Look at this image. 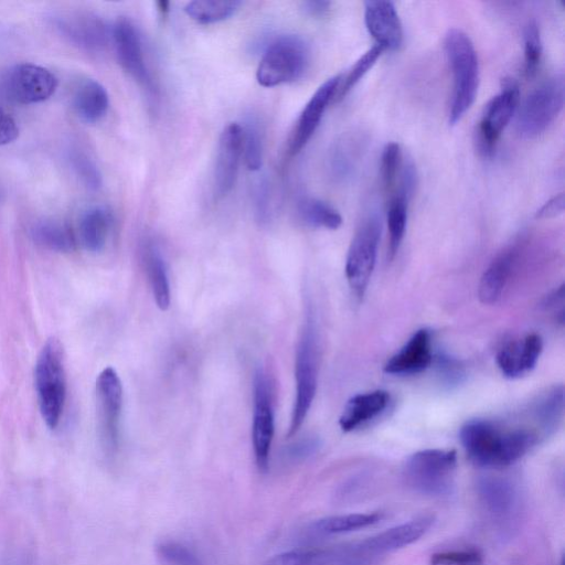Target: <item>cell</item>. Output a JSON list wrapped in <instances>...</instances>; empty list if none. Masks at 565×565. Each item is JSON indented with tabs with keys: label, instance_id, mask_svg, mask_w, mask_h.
Masks as SVG:
<instances>
[{
	"label": "cell",
	"instance_id": "cell-1",
	"mask_svg": "<svg viewBox=\"0 0 565 565\" xmlns=\"http://www.w3.org/2000/svg\"><path fill=\"white\" fill-rule=\"evenodd\" d=\"M461 443L466 454L477 466L501 468L515 464L541 439L532 428L505 426L488 420H472L463 425Z\"/></svg>",
	"mask_w": 565,
	"mask_h": 565
},
{
	"label": "cell",
	"instance_id": "cell-2",
	"mask_svg": "<svg viewBox=\"0 0 565 565\" xmlns=\"http://www.w3.org/2000/svg\"><path fill=\"white\" fill-rule=\"evenodd\" d=\"M35 386L41 417L50 430H56L67 400V372L65 351L55 337L47 340L37 358Z\"/></svg>",
	"mask_w": 565,
	"mask_h": 565
},
{
	"label": "cell",
	"instance_id": "cell-3",
	"mask_svg": "<svg viewBox=\"0 0 565 565\" xmlns=\"http://www.w3.org/2000/svg\"><path fill=\"white\" fill-rule=\"evenodd\" d=\"M444 48L453 73L450 123L461 121L475 102L479 85V62L473 41L463 30L453 28L445 36Z\"/></svg>",
	"mask_w": 565,
	"mask_h": 565
},
{
	"label": "cell",
	"instance_id": "cell-4",
	"mask_svg": "<svg viewBox=\"0 0 565 565\" xmlns=\"http://www.w3.org/2000/svg\"><path fill=\"white\" fill-rule=\"evenodd\" d=\"M319 339L316 322L311 308H308L295 356L296 396L290 431L287 436L296 435L302 428L316 397L319 377Z\"/></svg>",
	"mask_w": 565,
	"mask_h": 565
},
{
	"label": "cell",
	"instance_id": "cell-5",
	"mask_svg": "<svg viewBox=\"0 0 565 565\" xmlns=\"http://www.w3.org/2000/svg\"><path fill=\"white\" fill-rule=\"evenodd\" d=\"M309 65V48L297 36H281L266 47L257 70L263 88H275L304 76Z\"/></svg>",
	"mask_w": 565,
	"mask_h": 565
},
{
	"label": "cell",
	"instance_id": "cell-6",
	"mask_svg": "<svg viewBox=\"0 0 565 565\" xmlns=\"http://www.w3.org/2000/svg\"><path fill=\"white\" fill-rule=\"evenodd\" d=\"M457 454L449 450H424L408 458L404 477L408 485L422 495L443 497L454 488Z\"/></svg>",
	"mask_w": 565,
	"mask_h": 565
},
{
	"label": "cell",
	"instance_id": "cell-7",
	"mask_svg": "<svg viewBox=\"0 0 565 565\" xmlns=\"http://www.w3.org/2000/svg\"><path fill=\"white\" fill-rule=\"evenodd\" d=\"M564 100L565 83L562 74L541 83L518 106V133L525 137H536L545 132L563 110Z\"/></svg>",
	"mask_w": 565,
	"mask_h": 565
},
{
	"label": "cell",
	"instance_id": "cell-8",
	"mask_svg": "<svg viewBox=\"0 0 565 565\" xmlns=\"http://www.w3.org/2000/svg\"><path fill=\"white\" fill-rule=\"evenodd\" d=\"M381 222L377 216H369L362 221L351 241L346 260V279L351 293L361 301L364 298L375 270Z\"/></svg>",
	"mask_w": 565,
	"mask_h": 565
},
{
	"label": "cell",
	"instance_id": "cell-9",
	"mask_svg": "<svg viewBox=\"0 0 565 565\" xmlns=\"http://www.w3.org/2000/svg\"><path fill=\"white\" fill-rule=\"evenodd\" d=\"M99 433L104 450L114 455L119 450L123 386L119 373L112 367L101 371L95 385Z\"/></svg>",
	"mask_w": 565,
	"mask_h": 565
},
{
	"label": "cell",
	"instance_id": "cell-10",
	"mask_svg": "<svg viewBox=\"0 0 565 565\" xmlns=\"http://www.w3.org/2000/svg\"><path fill=\"white\" fill-rule=\"evenodd\" d=\"M520 91L518 83L511 78L503 81V88L486 105L476 131V146L484 157L493 156L501 133L513 119L518 109Z\"/></svg>",
	"mask_w": 565,
	"mask_h": 565
},
{
	"label": "cell",
	"instance_id": "cell-11",
	"mask_svg": "<svg viewBox=\"0 0 565 565\" xmlns=\"http://www.w3.org/2000/svg\"><path fill=\"white\" fill-rule=\"evenodd\" d=\"M252 442L255 463L261 473L269 471L275 433L273 394L268 375L259 369L254 376Z\"/></svg>",
	"mask_w": 565,
	"mask_h": 565
},
{
	"label": "cell",
	"instance_id": "cell-12",
	"mask_svg": "<svg viewBox=\"0 0 565 565\" xmlns=\"http://www.w3.org/2000/svg\"><path fill=\"white\" fill-rule=\"evenodd\" d=\"M3 88L8 99L24 105L45 102L55 94L58 79L50 70L21 63L10 69L3 81Z\"/></svg>",
	"mask_w": 565,
	"mask_h": 565
},
{
	"label": "cell",
	"instance_id": "cell-13",
	"mask_svg": "<svg viewBox=\"0 0 565 565\" xmlns=\"http://www.w3.org/2000/svg\"><path fill=\"white\" fill-rule=\"evenodd\" d=\"M51 21L63 38L84 51L101 52L112 37L104 20L92 13L71 10L53 15Z\"/></svg>",
	"mask_w": 565,
	"mask_h": 565
},
{
	"label": "cell",
	"instance_id": "cell-14",
	"mask_svg": "<svg viewBox=\"0 0 565 565\" xmlns=\"http://www.w3.org/2000/svg\"><path fill=\"white\" fill-rule=\"evenodd\" d=\"M112 38L117 59L124 71L145 90L153 92L154 81L147 67L142 38L132 21L126 18L117 20Z\"/></svg>",
	"mask_w": 565,
	"mask_h": 565
},
{
	"label": "cell",
	"instance_id": "cell-15",
	"mask_svg": "<svg viewBox=\"0 0 565 565\" xmlns=\"http://www.w3.org/2000/svg\"><path fill=\"white\" fill-rule=\"evenodd\" d=\"M375 560L353 543L343 547L286 551L276 554L263 565H372Z\"/></svg>",
	"mask_w": 565,
	"mask_h": 565
},
{
	"label": "cell",
	"instance_id": "cell-16",
	"mask_svg": "<svg viewBox=\"0 0 565 565\" xmlns=\"http://www.w3.org/2000/svg\"><path fill=\"white\" fill-rule=\"evenodd\" d=\"M343 74L328 79L313 94L302 111L291 136L289 153L296 156L303 151L321 124L328 105L335 100L339 83Z\"/></svg>",
	"mask_w": 565,
	"mask_h": 565
},
{
	"label": "cell",
	"instance_id": "cell-17",
	"mask_svg": "<svg viewBox=\"0 0 565 565\" xmlns=\"http://www.w3.org/2000/svg\"><path fill=\"white\" fill-rule=\"evenodd\" d=\"M243 157V131L238 123L225 127L220 135L215 168V195L227 197L237 183Z\"/></svg>",
	"mask_w": 565,
	"mask_h": 565
},
{
	"label": "cell",
	"instance_id": "cell-18",
	"mask_svg": "<svg viewBox=\"0 0 565 565\" xmlns=\"http://www.w3.org/2000/svg\"><path fill=\"white\" fill-rule=\"evenodd\" d=\"M542 351L543 340L538 334L510 339L497 351V366L506 378L518 379L536 368Z\"/></svg>",
	"mask_w": 565,
	"mask_h": 565
},
{
	"label": "cell",
	"instance_id": "cell-19",
	"mask_svg": "<svg viewBox=\"0 0 565 565\" xmlns=\"http://www.w3.org/2000/svg\"><path fill=\"white\" fill-rule=\"evenodd\" d=\"M365 23L377 45L390 50L400 48L403 26L398 10L388 0H369L365 3Z\"/></svg>",
	"mask_w": 565,
	"mask_h": 565
},
{
	"label": "cell",
	"instance_id": "cell-20",
	"mask_svg": "<svg viewBox=\"0 0 565 565\" xmlns=\"http://www.w3.org/2000/svg\"><path fill=\"white\" fill-rule=\"evenodd\" d=\"M433 522L434 518L431 516L405 522V524L390 528L377 536L357 542V546L370 557L377 558L382 554L397 551L417 542L429 531Z\"/></svg>",
	"mask_w": 565,
	"mask_h": 565
},
{
	"label": "cell",
	"instance_id": "cell-21",
	"mask_svg": "<svg viewBox=\"0 0 565 565\" xmlns=\"http://www.w3.org/2000/svg\"><path fill=\"white\" fill-rule=\"evenodd\" d=\"M433 362L432 334L429 329H420L396 355L388 360L386 373L392 376L417 375L428 369Z\"/></svg>",
	"mask_w": 565,
	"mask_h": 565
},
{
	"label": "cell",
	"instance_id": "cell-22",
	"mask_svg": "<svg viewBox=\"0 0 565 565\" xmlns=\"http://www.w3.org/2000/svg\"><path fill=\"white\" fill-rule=\"evenodd\" d=\"M390 403L387 391L377 390L357 394L351 398L339 419L340 429L345 433L356 431L386 411Z\"/></svg>",
	"mask_w": 565,
	"mask_h": 565
},
{
	"label": "cell",
	"instance_id": "cell-23",
	"mask_svg": "<svg viewBox=\"0 0 565 565\" xmlns=\"http://www.w3.org/2000/svg\"><path fill=\"white\" fill-rule=\"evenodd\" d=\"M519 257L517 247L499 253L484 272L478 287L479 300L485 305L496 304L511 279Z\"/></svg>",
	"mask_w": 565,
	"mask_h": 565
},
{
	"label": "cell",
	"instance_id": "cell-24",
	"mask_svg": "<svg viewBox=\"0 0 565 565\" xmlns=\"http://www.w3.org/2000/svg\"><path fill=\"white\" fill-rule=\"evenodd\" d=\"M477 492L488 513L495 518H508L517 509V489L506 478L487 476L479 479Z\"/></svg>",
	"mask_w": 565,
	"mask_h": 565
},
{
	"label": "cell",
	"instance_id": "cell-25",
	"mask_svg": "<svg viewBox=\"0 0 565 565\" xmlns=\"http://www.w3.org/2000/svg\"><path fill=\"white\" fill-rule=\"evenodd\" d=\"M564 414L563 386H557L543 393L531 404L529 417L542 436L553 434L559 429Z\"/></svg>",
	"mask_w": 565,
	"mask_h": 565
},
{
	"label": "cell",
	"instance_id": "cell-26",
	"mask_svg": "<svg viewBox=\"0 0 565 565\" xmlns=\"http://www.w3.org/2000/svg\"><path fill=\"white\" fill-rule=\"evenodd\" d=\"M73 102L74 109L81 119L90 124L100 122L110 108L108 91L93 79L84 80L79 84Z\"/></svg>",
	"mask_w": 565,
	"mask_h": 565
},
{
	"label": "cell",
	"instance_id": "cell-27",
	"mask_svg": "<svg viewBox=\"0 0 565 565\" xmlns=\"http://www.w3.org/2000/svg\"><path fill=\"white\" fill-rule=\"evenodd\" d=\"M143 260L151 284L154 300L161 311H167L172 300L169 277L161 251L152 242H147L143 249Z\"/></svg>",
	"mask_w": 565,
	"mask_h": 565
},
{
	"label": "cell",
	"instance_id": "cell-28",
	"mask_svg": "<svg viewBox=\"0 0 565 565\" xmlns=\"http://www.w3.org/2000/svg\"><path fill=\"white\" fill-rule=\"evenodd\" d=\"M112 226L111 213L104 208L85 212L79 226L82 247L91 253H100L108 243Z\"/></svg>",
	"mask_w": 565,
	"mask_h": 565
},
{
	"label": "cell",
	"instance_id": "cell-29",
	"mask_svg": "<svg viewBox=\"0 0 565 565\" xmlns=\"http://www.w3.org/2000/svg\"><path fill=\"white\" fill-rule=\"evenodd\" d=\"M364 151V140L353 134L340 137L330 149L328 169L336 179H345L354 172Z\"/></svg>",
	"mask_w": 565,
	"mask_h": 565
},
{
	"label": "cell",
	"instance_id": "cell-30",
	"mask_svg": "<svg viewBox=\"0 0 565 565\" xmlns=\"http://www.w3.org/2000/svg\"><path fill=\"white\" fill-rule=\"evenodd\" d=\"M31 237L40 247L59 253L72 252L77 244L67 223L55 219L37 221L31 227Z\"/></svg>",
	"mask_w": 565,
	"mask_h": 565
},
{
	"label": "cell",
	"instance_id": "cell-31",
	"mask_svg": "<svg viewBox=\"0 0 565 565\" xmlns=\"http://www.w3.org/2000/svg\"><path fill=\"white\" fill-rule=\"evenodd\" d=\"M378 514H350L326 517L313 522L309 531L316 536H335L376 525Z\"/></svg>",
	"mask_w": 565,
	"mask_h": 565
},
{
	"label": "cell",
	"instance_id": "cell-32",
	"mask_svg": "<svg viewBox=\"0 0 565 565\" xmlns=\"http://www.w3.org/2000/svg\"><path fill=\"white\" fill-rule=\"evenodd\" d=\"M409 198L401 190L390 196L387 216L389 231L388 257L390 260L396 257L401 247L405 230H407Z\"/></svg>",
	"mask_w": 565,
	"mask_h": 565
},
{
	"label": "cell",
	"instance_id": "cell-33",
	"mask_svg": "<svg viewBox=\"0 0 565 565\" xmlns=\"http://www.w3.org/2000/svg\"><path fill=\"white\" fill-rule=\"evenodd\" d=\"M241 6L236 0H196L185 7L186 14L201 25L221 23L236 14Z\"/></svg>",
	"mask_w": 565,
	"mask_h": 565
},
{
	"label": "cell",
	"instance_id": "cell-34",
	"mask_svg": "<svg viewBox=\"0 0 565 565\" xmlns=\"http://www.w3.org/2000/svg\"><path fill=\"white\" fill-rule=\"evenodd\" d=\"M300 212L307 225L315 228L337 230L343 225V217L340 213L326 202L318 199L305 200Z\"/></svg>",
	"mask_w": 565,
	"mask_h": 565
},
{
	"label": "cell",
	"instance_id": "cell-35",
	"mask_svg": "<svg viewBox=\"0 0 565 565\" xmlns=\"http://www.w3.org/2000/svg\"><path fill=\"white\" fill-rule=\"evenodd\" d=\"M386 49L380 45H375L364 53L355 63L353 68L349 70L346 76H341L339 87L336 93L335 101L343 100L348 92L366 76L368 71L376 65L378 59Z\"/></svg>",
	"mask_w": 565,
	"mask_h": 565
},
{
	"label": "cell",
	"instance_id": "cell-36",
	"mask_svg": "<svg viewBox=\"0 0 565 565\" xmlns=\"http://www.w3.org/2000/svg\"><path fill=\"white\" fill-rule=\"evenodd\" d=\"M243 158L251 172H259L263 165V133L258 122L250 120L242 126Z\"/></svg>",
	"mask_w": 565,
	"mask_h": 565
},
{
	"label": "cell",
	"instance_id": "cell-37",
	"mask_svg": "<svg viewBox=\"0 0 565 565\" xmlns=\"http://www.w3.org/2000/svg\"><path fill=\"white\" fill-rule=\"evenodd\" d=\"M403 167V154L401 146L396 142L388 143L383 148L381 156V179L387 195H392L396 190L398 179Z\"/></svg>",
	"mask_w": 565,
	"mask_h": 565
},
{
	"label": "cell",
	"instance_id": "cell-38",
	"mask_svg": "<svg viewBox=\"0 0 565 565\" xmlns=\"http://www.w3.org/2000/svg\"><path fill=\"white\" fill-rule=\"evenodd\" d=\"M70 163L74 173L80 178L82 184L90 190L97 191L102 187L103 180L100 169L90 155L82 149H72Z\"/></svg>",
	"mask_w": 565,
	"mask_h": 565
},
{
	"label": "cell",
	"instance_id": "cell-39",
	"mask_svg": "<svg viewBox=\"0 0 565 565\" xmlns=\"http://www.w3.org/2000/svg\"><path fill=\"white\" fill-rule=\"evenodd\" d=\"M156 553L166 565H202L198 554L193 549L177 541L159 543Z\"/></svg>",
	"mask_w": 565,
	"mask_h": 565
},
{
	"label": "cell",
	"instance_id": "cell-40",
	"mask_svg": "<svg viewBox=\"0 0 565 565\" xmlns=\"http://www.w3.org/2000/svg\"><path fill=\"white\" fill-rule=\"evenodd\" d=\"M525 73L528 78L535 76L542 58V41L537 21L531 20L525 28Z\"/></svg>",
	"mask_w": 565,
	"mask_h": 565
},
{
	"label": "cell",
	"instance_id": "cell-41",
	"mask_svg": "<svg viewBox=\"0 0 565 565\" xmlns=\"http://www.w3.org/2000/svg\"><path fill=\"white\" fill-rule=\"evenodd\" d=\"M431 565H484V557L476 550H453L433 554Z\"/></svg>",
	"mask_w": 565,
	"mask_h": 565
},
{
	"label": "cell",
	"instance_id": "cell-42",
	"mask_svg": "<svg viewBox=\"0 0 565 565\" xmlns=\"http://www.w3.org/2000/svg\"><path fill=\"white\" fill-rule=\"evenodd\" d=\"M252 197L255 218L262 225H265L271 220L272 216L271 188L266 178L260 179L254 185Z\"/></svg>",
	"mask_w": 565,
	"mask_h": 565
},
{
	"label": "cell",
	"instance_id": "cell-43",
	"mask_svg": "<svg viewBox=\"0 0 565 565\" xmlns=\"http://www.w3.org/2000/svg\"><path fill=\"white\" fill-rule=\"evenodd\" d=\"M322 442L317 436H306L298 440L285 451V460L292 464L303 463L321 450Z\"/></svg>",
	"mask_w": 565,
	"mask_h": 565
},
{
	"label": "cell",
	"instance_id": "cell-44",
	"mask_svg": "<svg viewBox=\"0 0 565 565\" xmlns=\"http://www.w3.org/2000/svg\"><path fill=\"white\" fill-rule=\"evenodd\" d=\"M19 129L13 116L0 106V146H5L17 140Z\"/></svg>",
	"mask_w": 565,
	"mask_h": 565
},
{
	"label": "cell",
	"instance_id": "cell-45",
	"mask_svg": "<svg viewBox=\"0 0 565 565\" xmlns=\"http://www.w3.org/2000/svg\"><path fill=\"white\" fill-rule=\"evenodd\" d=\"M439 369L442 377L449 385H455V383L461 382L464 376V370L460 364L449 357L440 358Z\"/></svg>",
	"mask_w": 565,
	"mask_h": 565
},
{
	"label": "cell",
	"instance_id": "cell-46",
	"mask_svg": "<svg viewBox=\"0 0 565 565\" xmlns=\"http://www.w3.org/2000/svg\"><path fill=\"white\" fill-rule=\"evenodd\" d=\"M564 195L559 194L551 198L545 205H543L538 211L536 217L538 219H551L556 218L564 212Z\"/></svg>",
	"mask_w": 565,
	"mask_h": 565
},
{
	"label": "cell",
	"instance_id": "cell-47",
	"mask_svg": "<svg viewBox=\"0 0 565 565\" xmlns=\"http://www.w3.org/2000/svg\"><path fill=\"white\" fill-rule=\"evenodd\" d=\"M330 3L324 0H311V2L303 3V10L308 16L321 18L329 12Z\"/></svg>",
	"mask_w": 565,
	"mask_h": 565
},
{
	"label": "cell",
	"instance_id": "cell-48",
	"mask_svg": "<svg viewBox=\"0 0 565 565\" xmlns=\"http://www.w3.org/2000/svg\"><path fill=\"white\" fill-rule=\"evenodd\" d=\"M158 12L161 13L163 16H166L169 13V3L168 2H158L157 3Z\"/></svg>",
	"mask_w": 565,
	"mask_h": 565
},
{
	"label": "cell",
	"instance_id": "cell-49",
	"mask_svg": "<svg viewBox=\"0 0 565 565\" xmlns=\"http://www.w3.org/2000/svg\"><path fill=\"white\" fill-rule=\"evenodd\" d=\"M561 565H563V563Z\"/></svg>",
	"mask_w": 565,
	"mask_h": 565
}]
</instances>
